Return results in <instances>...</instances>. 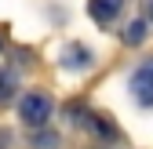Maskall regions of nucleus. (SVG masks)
<instances>
[{
  "mask_svg": "<svg viewBox=\"0 0 153 149\" xmlns=\"http://www.w3.org/2000/svg\"><path fill=\"white\" fill-rule=\"evenodd\" d=\"M120 7H124V0H91V18L99 26H109L120 15Z\"/></svg>",
  "mask_w": 153,
  "mask_h": 149,
  "instance_id": "7ed1b4c3",
  "label": "nucleus"
},
{
  "mask_svg": "<svg viewBox=\"0 0 153 149\" xmlns=\"http://www.w3.org/2000/svg\"><path fill=\"white\" fill-rule=\"evenodd\" d=\"M142 33H146V26H142V22H135V26H128L124 40H128V44H139V40H142Z\"/></svg>",
  "mask_w": 153,
  "mask_h": 149,
  "instance_id": "20e7f679",
  "label": "nucleus"
},
{
  "mask_svg": "<svg viewBox=\"0 0 153 149\" xmlns=\"http://www.w3.org/2000/svg\"><path fill=\"white\" fill-rule=\"evenodd\" d=\"M18 117H22L29 127L48 124V117H51V98H48V95H40V91L26 95V98H22V105H18Z\"/></svg>",
  "mask_w": 153,
  "mask_h": 149,
  "instance_id": "f257e3e1",
  "label": "nucleus"
},
{
  "mask_svg": "<svg viewBox=\"0 0 153 149\" xmlns=\"http://www.w3.org/2000/svg\"><path fill=\"white\" fill-rule=\"evenodd\" d=\"M131 91H135V98L142 105H153V62L139 66V73L131 77Z\"/></svg>",
  "mask_w": 153,
  "mask_h": 149,
  "instance_id": "f03ea898",
  "label": "nucleus"
}]
</instances>
